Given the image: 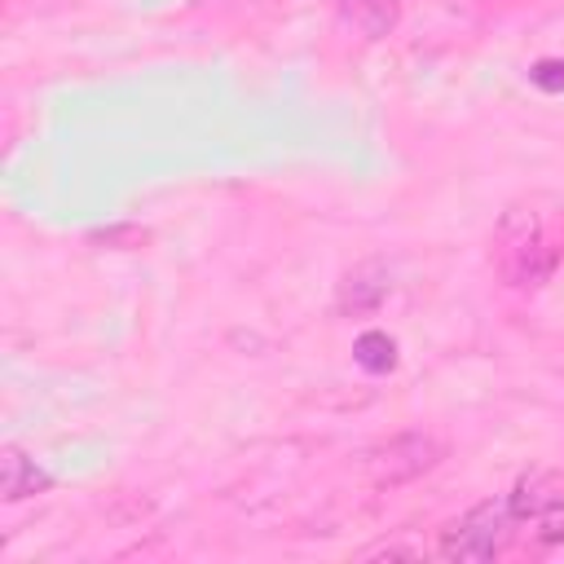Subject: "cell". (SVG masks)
<instances>
[{
    "label": "cell",
    "instance_id": "obj_1",
    "mask_svg": "<svg viewBox=\"0 0 564 564\" xmlns=\"http://www.w3.org/2000/svg\"><path fill=\"white\" fill-rule=\"evenodd\" d=\"M511 538V511L507 502H480L454 524L441 529L436 555L449 564H471V560H494Z\"/></svg>",
    "mask_w": 564,
    "mask_h": 564
},
{
    "label": "cell",
    "instance_id": "obj_2",
    "mask_svg": "<svg viewBox=\"0 0 564 564\" xmlns=\"http://www.w3.org/2000/svg\"><path fill=\"white\" fill-rule=\"evenodd\" d=\"M441 458H445V445L436 436H427V432H401V436H392L388 445H379L366 458V476L375 485H405V480H419L423 471H432Z\"/></svg>",
    "mask_w": 564,
    "mask_h": 564
},
{
    "label": "cell",
    "instance_id": "obj_3",
    "mask_svg": "<svg viewBox=\"0 0 564 564\" xmlns=\"http://www.w3.org/2000/svg\"><path fill=\"white\" fill-rule=\"evenodd\" d=\"M388 286H392V273H388L383 260L357 264L339 282V313H370V308H379L383 295H388Z\"/></svg>",
    "mask_w": 564,
    "mask_h": 564
},
{
    "label": "cell",
    "instance_id": "obj_4",
    "mask_svg": "<svg viewBox=\"0 0 564 564\" xmlns=\"http://www.w3.org/2000/svg\"><path fill=\"white\" fill-rule=\"evenodd\" d=\"M53 485V476L44 467H35V458H26L18 445L0 449V498L4 502H22L31 494H44Z\"/></svg>",
    "mask_w": 564,
    "mask_h": 564
},
{
    "label": "cell",
    "instance_id": "obj_5",
    "mask_svg": "<svg viewBox=\"0 0 564 564\" xmlns=\"http://www.w3.org/2000/svg\"><path fill=\"white\" fill-rule=\"evenodd\" d=\"M555 260H560V251L546 238H538L533 247H524L516 256H502V278L511 286H542L555 273Z\"/></svg>",
    "mask_w": 564,
    "mask_h": 564
},
{
    "label": "cell",
    "instance_id": "obj_6",
    "mask_svg": "<svg viewBox=\"0 0 564 564\" xmlns=\"http://www.w3.org/2000/svg\"><path fill=\"white\" fill-rule=\"evenodd\" d=\"M335 9H339L366 40L392 35V26H397V18H401L397 0H335Z\"/></svg>",
    "mask_w": 564,
    "mask_h": 564
},
{
    "label": "cell",
    "instance_id": "obj_7",
    "mask_svg": "<svg viewBox=\"0 0 564 564\" xmlns=\"http://www.w3.org/2000/svg\"><path fill=\"white\" fill-rule=\"evenodd\" d=\"M560 494H555V480L546 476V471H529V476H520L516 480V489H511V498H507V511H511V520H529V516H538L546 502H555Z\"/></svg>",
    "mask_w": 564,
    "mask_h": 564
},
{
    "label": "cell",
    "instance_id": "obj_8",
    "mask_svg": "<svg viewBox=\"0 0 564 564\" xmlns=\"http://www.w3.org/2000/svg\"><path fill=\"white\" fill-rule=\"evenodd\" d=\"M542 238V220L529 212V207H511L502 220H498V251L502 256H516L524 247H533Z\"/></svg>",
    "mask_w": 564,
    "mask_h": 564
},
{
    "label": "cell",
    "instance_id": "obj_9",
    "mask_svg": "<svg viewBox=\"0 0 564 564\" xmlns=\"http://www.w3.org/2000/svg\"><path fill=\"white\" fill-rule=\"evenodd\" d=\"M352 357H357V366H366V370L383 375V370H392V366H397V344H392L383 330H366V335H357Z\"/></svg>",
    "mask_w": 564,
    "mask_h": 564
},
{
    "label": "cell",
    "instance_id": "obj_10",
    "mask_svg": "<svg viewBox=\"0 0 564 564\" xmlns=\"http://www.w3.org/2000/svg\"><path fill=\"white\" fill-rule=\"evenodd\" d=\"M533 520H538V542H542V546H560V542H564V498L546 502Z\"/></svg>",
    "mask_w": 564,
    "mask_h": 564
},
{
    "label": "cell",
    "instance_id": "obj_11",
    "mask_svg": "<svg viewBox=\"0 0 564 564\" xmlns=\"http://www.w3.org/2000/svg\"><path fill=\"white\" fill-rule=\"evenodd\" d=\"M529 79H533L542 93H560V88H564V62H560V57H546V62H538V66L529 70Z\"/></svg>",
    "mask_w": 564,
    "mask_h": 564
}]
</instances>
